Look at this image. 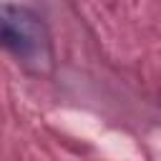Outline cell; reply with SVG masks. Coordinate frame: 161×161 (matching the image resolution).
<instances>
[{
  "label": "cell",
  "mask_w": 161,
  "mask_h": 161,
  "mask_svg": "<svg viewBox=\"0 0 161 161\" xmlns=\"http://www.w3.org/2000/svg\"><path fill=\"white\" fill-rule=\"evenodd\" d=\"M0 48L10 50L25 65L43 70L50 65V33L38 13L25 5L0 3Z\"/></svg>",
  "instance_id": "obj_1"
}]
</instances>
